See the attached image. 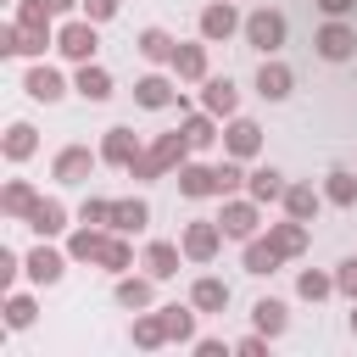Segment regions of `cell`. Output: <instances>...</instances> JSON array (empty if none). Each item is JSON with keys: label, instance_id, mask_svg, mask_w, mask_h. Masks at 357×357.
<instances>
[{"label": "cell", "instance_id": "1", "mask_svg": "<svg viewBox=\"0 0 357 357\" xmlns=\"http://www.w3.org/2000/svg\"><path fill=\"white\" fill-rule=\"evenodd\" d=\"M245 33H251L257 50H279V45H284V17H279V11H251Z\"/></svg>", "mask_w": 357, "mask_h": 357}, {"label": "cell", "instance_id": "2", "mask_svg": "<svg viewBox=\"0 0 357 357\" xmlns=\"http://www.w3.org/2000/svg\"><path fill=\"white\" fill-rule=\"evenodd\" d=\"M318 50H324L329 61H346V56L357 50V33H351V28H340V22H329V28L318 33Z\"/></svg>", "mask_w": 357, "mask_h": 357}, {"label": "cell", "instance_id": "3", "mask_svg": "<svg viewBox=\"0 0 357 357\" xmlns=\"http://www.w3.org/2000/svg\"><path fill=\"white\" fill-rule=\"evenodd\" d=\"M61 50H67L73 61H89V56H95V28H84V22L61 28Z\"/></svg>", "mask_w": 357, "mask_h": 357}, {"label": "cell", "instance_id": "4", "mask_svg": "<svg viewBox=\"0 0 357 357\" xmlns=\"http://www.w3.org/2000/svg\"><path fill=\"white\" fill-rule=\"evenodd\" d=\"M257 89H262L268 100H284V95H290V73H284L279 61H262V73H257Z\"/></svg>", "mask_w": 357, "mask_h": 357}, {"label": "cell", "instance_id": "5", "mask_svg": "<svg viewBox=\"0 0 357 357\" xmlns=\"http://www.w3.org/2000/svg\"><path fill=\"white\" fill-rule=\"evenodd\" d=\"M28 95H33V100H61V73L33 67V73H28Z\"/></svg>", "mask_w": 357, "mask_h": 357}, {"label": "cell", "instance_id": "6", "mask_svg": "<svg viewBox=\"0 0 357 357\" xmlns=\"http://www.w3.org/2000/svg\"><path fill=\"white\" fill-rule=\"evenodd\" d=\"M78 95H84V100H106V95H112V78H106L100 67H84V73H78Z\"/></svg>", "mask_w": 357, "mask_h": 357}, {"label": "cell", "instance_id": "7", "mask_svg": "<svg viewBox=\"0 0 357 357\" xmlns=\"http://www.w3.org/2000/svg\"><path fill=\"white\" fill-rule=\"evenodd\" d=\"M229 28H234V11H229V6H206V17H201V33H206V39H223Z\"/></svg>", "mask_w": 357, "mask_h": 357}, {"label": "cell", "instance_id": "8", "mask_svg": "<svg viewBox=\"0 0 357 357\" xmlns=\"http://www.w3.org/2000/svg\"><path fill=\"white\" fill-rule=\"evenodd\" d=\"M139 56H151V61H167V56H173V39H167L162 28H145V33H139Z\"/></svg>", "mask_w": 357, "mask_h": 357}, {"label": "cell", "instance_id": "9", "mask_svg": "<svg viewBox=\"0 0 357 357\" xmlns=\"http://www.w3.org/2000/svg\"><path fill=\"white\" fill-rule=\"evenodd\" d=\"M178 190H184V195H206V190H223V184H218V173H206V167H184Z\"/></svg>", "mask_w": 357, "mask_h": 357}, {"label": "cell", "instance_id": "10", "mask_svg": "<svg viewBox=\"0 0 357 357\" xmlns=\"http://www.w3.org/2000/svg\"><path fill=\"white\" fill-rule=\"evenodd\" d=\"M84 173H89V151H61L56 178H67V184H73V178H84Z\"/></svg>", "mask_w": 357, "mask_h": 357}, {"label": "cell", "instance_id": "11", "mask_svg": "<svg viewBox=\"0 0 357 357\" xmlns=\"http://www.w3.org/2000/svg\"><path fill=\"white\" fill-rule=\"evenodd\" d=\"M28 273H33V279H45V284H50V279H61V257H56V251H33V257H28Z\"/></svg>", "mask_w": 357, "mask_h": 357}, {"label": "cell", "instance_id": "12", "mask_svg": "<svg viewBox=\"0 0 357 357\" xmlns=\"http://www.w3.org/2000/svg\"><path fill=\"white\" fill-rule=\"evenodd\" d=\"M206 106H212V112H234V84H229V78H212V84H206Z\"/></svg>", "mask_w": 357, "mask_h": 357}, {"label": "cell", "instance_id": "13", "mask_svg": "<svg viewBox=\"0 0 357 357\" xmlns=\"http://www.w3.org/2000/svg\"><path fill=\"white\" fill-rule=\"evenodd\" d=\"M229 151H234V156H251V151H257V123H234V128H229Z\"/></svg>", "mask_w": 357, "mask_h": 357}, {"label": "cell", "instance_id": "14", "mask_svg": "<svg viewBox=\"0 0 357 357\" xmlns=\"http://www.w3.org/2000/svg\"><path fill=\"white\" fill-rule=\"evenodd\" d=\"M173 61H178V73H184V78H201V67H206L201 45H184V50H173Z\"/></svg>", "mask_w": 357, "mask_h": 357}, {"label": "cell", "instance_id": "15", "mask_svg": "<svg viewBox=\"0 0 357 357\" xmlns=\"http://www.w3.org/2000/svg\"><path fill=\"white\" fill-rule=\"evenodd\" d=\"M33 229H39V234H56V229H61V206H56V201H39V206H33Z\"/></svg>", "mask_w": 357, "mask_h": 357}, {"label": "cell", "instance_id": "16", "mask_svg": "<svg viewBox=\"0 0 357 357\" xmlns=\"http://www.w3.org/2000/svg\"><path fill=\"white\" fill-rule=\"evenodd\" d=\"M273 262H279V245H251L245 251V268L251 273H273Z\"/></svg>", "mask_w": 357, "mask_h": 357}, {"label": "cell", "instance_id": "17", "mask_svg": "<svg viewBox=\"0 0 357 357\" xmlns=\"http://www.w3.org/2000/svg\"><path fill=\"white\" fill-rule=\"evenodd\" d=\"M257 324H262L268 335H279V329H284V301H257Z\"/></svg>", "mask_w": 357, "mask_h": 357}, {"label": "cell", "instance_id": "18", "mask_svg": "<svg viewBox=\"0 0 357 357\" xmlns=\"http://www.w3.org/2000/svg\"><path fill=\"white\" fill-rule=\"evenodd\" d=\"M139 106H167V78H139Z\"/></svg>", "mask_w": 357, "mask_h": 357}, {"label": "cell", "instance_id": "19", "mask_svg": "<svg viewBox=\"0 0 357 357\" xmlns=\"http://www.w3.org/2000/svg\"><path fill=\"white\" fill-rule=\"evenodd\" d=\"M279 190H284V184H279V173H273V167H262V173L251 178V195H257V201H273Z\"/></svg>", "mask_w": 357, "mask_h": 357}, {"label": "cell", "instance_id": "20", "mask_svg": "<svg viewBox=\"0 0 357 357\" xmlns=\"http://www.w3.org/2000/svg\"><path fill=\"white\" fill-rule=\"evenodd\" d=\"M329 201H340V206H351V201H357V184H351V173H329Z\"/></svg>", "mask_w": 357, "mask_h": 357}, {"label": "cell", "instance_id": "21", "mask_svg": "<svg viewBox=\"0 0 357 357\" xmlns=\"http://www.w3.org/2000/svg\"><path fill=\"white\" fill-rule=\"evenodd\" d=\"M212 245H218V229L195 223V229H190V257H212Z\"/></svg>", "mask_w": 357, "mask_h": 357}, {"label": "cell", "instance_id": "22", "mask_svg": "<svg viewBox=\"0 0 357 357\" xmlns=\"http://www.w3.org/2000/svg\"><path fill=\"white\" fill-rule=\"evenodd\" d=\"M223 301H229V290H223L218 279H201V284H195V307H223Z\"/></svg>", "mask_w": 357, "mask_h": 357}, {"label": "cell", "instance_id": "23", "mask_svg": "<svg viewBox=\"0 0 357 357\" xmlns=\"http://www.w3.org/2000/svg\"><path fill=\"white\" fill-rule=\"evenodd\" d=\"M28 151H33V128H28V123H17V128H11V139H6V156H28Z\"/></svg>", "mask_w": 357, "mask_h": 357}, {"label": "cell", "instance_id": "24", "mask_svg": "<svg viewBox=\"0 0 357 357\" xmlns=\"http://www.w3.org/2000/svg\"><path fill=\"white\" fill-rule=\"evenodd\" d=\"M106 156H112V162H128V156H134V139H128V128H112V139H106Z\"/></svg>", "mask_w": 357, "mask_h": 357}, {"label": "cell", "instance_id": "25", "mask_svg": "<svg viewBox=\"0 0 357 357\" xmlns=\"http://www.w3.org/2000/svg\"><path fill=\"white\" fill-rule=\"evenodd\" d=\"M223 229L229 234H251V206H229L223 212Z\"/></svg>", "mask_w": 357, "mask_h": 357}, {"label": "cell", "instance_id": "26", "mask_svg": "<svg viewBox=\"0 0 357 357\" xmlns=\"http://www.w3.org/2000/svg\"><path fill=\"white\" fill-rule=\"evenodd\" d=\"M173 262H178V257H173V245H151V273H156V279H167V273H173Z\"/></svg>", "mask_w": 357, "mask_h": 357}, {"label": "cell", "instance_id": "27", "mask_svg": "<svg viewBox=\"0 0 357 357\" xmlns=\"http://www.w3.org/2000/svg\"><path fill=\"white\" fill-rule=\"evenodd\" d=\"M117 301H123V307H145V301H151V290L134 279V284H117Z\"/></svg>", "mask_w": 357, "mask_h": 357}, {"label": "cell", "instance_id": "28", "mask_svg": "<svg viewBox=\"0 0 357 357\" xmlns=\"http://www.w3.org/2000/svg\"><path fill=\"white\" fill-rule=\"evenodd\" d=\"M312 206H318V201H312V195H307V190H290V212H296V218H307V212H312Z\"/></svg>", "mask_w": 357, "mask_h": 357}, {"label": "cell", "instance_id": "29", "mask_svg": "<svg viewBox=\"0 0 357 357\" xmlns=\"http://www.w3.org/2000/svg\"><path fill=\"white\" fill-rule=\"evenodd\" d=\"M324 290H329L324 273H301V296H324Z\"/></svg>", "mask_w": 357, "mask_h": 357}, {"label": "cell", "instance_id": "30", "mask_svg": "<svg viewBox=\"0 0 357 357\" xmlns=\"http://www.w3.org/2000/svg\"><path fill=\"white\" fill-rule=\"evenodd\" d=\"M184 139H190V145H206V139H212V128H206V123H201V117H195V123H190V128H184Z\"/></svg>", "mask_w": 357, "mask_h": 357}, {"label": "cell", "instance_id": "31", "mask_svg": "<svg viewBox=\"0 0 357 357\" xmlns=\"http://www.w3.org/2000/svg\"><path fill=\"white\" fill-rule=\"evenodd\" d=\"M6 206H11V212H28L33 201H28V190H22V184H11V195H6Z\"/></svg>", "mask_w": 357, "mask_h": 357}, {"label": "cell", "instance_id": "32", "mask_svg": "<svg viewBox=\"0 0 357 357\" xmlns=\"http://www.w3.org/2000/svg\"><path fill=\"white\" fill-rule=\"evenodd\" d=\"M28 318H33V307H28V301H22V296H17V301H11V324H17V329H22V324H28Z\"/></svg>", "mask_w": 357, "mask_h": 357}, {"label": "cell", "instance_id": "33", "mask_svg": "<svg viewBox=\"0 0 357 357\" xmlns=\"http://www.w3.org/2000/svg\"><path fill=\"white\" fill-rule=\"evenodd\" d=\"M84 11H89V17H112V11H117V0H84Z\"/></svg>", "mask_w": 357, "mask_h": 357}, {"label": "cell", "instance_id": "34", "mask_svg": "<svg viewBox=\"0 0 357 357\" xmlns=\"http://www.w3.org/2000/svg\"><path fill=\"white\" fill-rule=\"evenodd\" d=\"M340 284H346V290L357 296V262H346V273H340Z\"/></svg>", "mask_w": 357, "mask_h": 357}, {"label": "cell", "instance_id": "35", "mask_svg": "<svg viewBox=\"0 0 357 357\" xmlns=\"http://www.w3.org/2000/svg\"><path fill=\"white\" fill-rule=\"evenodd\" d=\"M318 6H324V11H329V17H340V11H346V6H351V0H318Z\"/></svg>", "mask_w": 357, "mask_h": 357}, {"label": "cell", "instance_id": "36", "mask_svg": "<svg viewBox=\"0 0 357 357\" xmlns=\"http://www.w3.org/2000/svg\"><path fill=\"white\" fill-rule=\"evenodd\" d=\"M45 6H50V11H67V6H73V0H45Z\"/></svg>", "mask_w": 357, "mask_h": 357}, {"label": "cell", "instance_id": "37", "mask_svg": "<svg viewBox=\"0 0 357 357\" xmlns=\"http://www.w3.org/2000/svg\"><path fill=\"white\" fill-rule=\"evenodd\" d=\"M351 329H357V312H351Z\"/></svg>", "mask_w": 357, "mask_h": 357}]
</instances>
